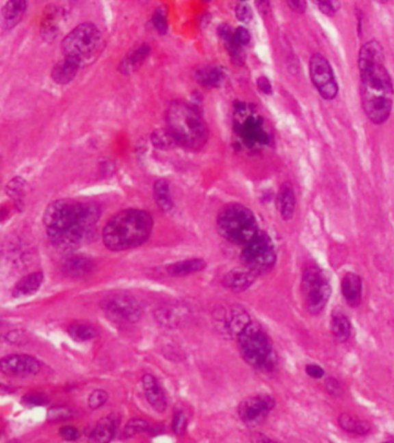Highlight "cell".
<instances>
[{"label": "cell", "instance_id": "obj_1", "mask_svg": "<svg viewBox=\"0 0 394 443\" xmlns=\"http://www.w3.org/2000/svg\"><path fill=\"white\" fill-rule=\"evenodd\" d=\"M358 70L363 111L372 124L383 125L393 109L394 85L380 42L371 40L362 45Z\"/></svg>", "mask_w": 394, "mask_h": 443}, {"label": "cell", "instance_id": "obj_2", "mask_svg": "<svg viewBox=\"0 0 394 443\" xmlns=\"http://www.w3.org/2000/svg\"><path fill=\"white\" fill-rule=\"evenodd\" d=\"M98 218L100 209L93 203L57 200L45 209V230L55 247L72 251L93 238Z\"/></svg>", "mask_w": 394, "mask_h": 443}, {"label": "cell", "instance_id": "obj_3", "mask_svg": "<svg viewBox=\"0 0 394 443\" xmlns=\"http://www.w3.org/2000/svg\"><path fill=\"white\" fill-rule=\"evenodd\" d=\"M153 230V218L145 211L127 209L109 219L103 243L110 251H127L144 244Z\"/></svg>", "mask_w": 394, "mask_h": 443}, {"label": "cell", "instance_id": "obj_4", "mask_svg": "<svg viewBox=\"0 0 394 443\" xmlns=\"http://www.w3.org/2000/svg\"><path fill=\"white\" fill-rule=\"evenodd\" d=\"M168 131L176 144L189 149L204 147L209 140V127L202 116L190 104L176 100L168 107Z\"/></svg>", "mask_w": 394, "mask_h": 443}, {"label": "cell", "instance_id": "obj_5", "mask_svg": "<svg viewBox=\"0 0 394 443\" xmlns=\"http://www.w3.org/2000/svg\"><path fill=\"white\" fill-rule=\"evenodd\" d=\"M237 340L241 355L250 366L266 373L274 371L278 358L271 338L261 325L251 322Z\"/></svg>", "mask_w": 394, "mask_h": 443}, {"label": "cell", "instance_id": "obj_6", "mask_svg": "<svg viewBox=\"0 0 394 443\" xmlns=\"http://www.w3.org/2000/svg\"><path fill=\"white\" fill-rule=\"evenodd\" d=\"M216 226L224 239L242 246L248 244L259 232L254 214L249 208L239 203L228 204L220 211Z\"/></svg>", "mask_w": 394, "mask_h": 443}, {"label": "cell", "instance_id": "obj_7", "mask_svg": "<svg viewBox=\"0 0 394 443\" xmlns=\"http://www.w3.org/2000/svg\"><path fill=\"white\" fill-rule=\"evenodd\" d=\"M301 292L308 313H323L331 299L332 284L328 273L317 263H309L302 271Z\"/></svg>", "mask_w": 394, "mask_h": 443}, {"label": "cell", "instance_id": "obj_8", "mask_svg": "<svg viewBox=\"0 0 394 443\" xmlns=\"http://www.w3.org/2000/svg\"><path fill=\"white\" fill-rule=\"evenodd\" d=\"M102 36L93 23H82L68 33L62 42L64 55H72L78 59H90L100 50Z\"/></svg>", "mask_w": 394, "mask_h": 443}, {"label": "cell", "instance_id": "obj_9", "mask_svg": "<svg viewBox=\"0 0 394 443\" xmlns=\"http://www.w3.org/2000/svg\"><path fill=\"white\" fill-rule=\"evenodd\" d=\"M276 250L271 237L266 232H258L248 244L244 245L241 258L246 268L257 275L267 273L276 263Z\"/></svg>", "mask_w": 394, "mask_h": 443}, {"label": "cell", "instance_id": "obj_10", "mask_svg": "<svg viewBox=\"0 0 394 443\" xmlns=\"http://www.w3.org/2000/svg\"><path fill=\"white\" fill-rule=\"evenodd\" d=\"M309 73L315 88L324 100H333L338 96V82L328 58L320 53L313 55L310 58Z\"/></svg>", "mask_w": 394, "mask_h": 443}, {"label": "cell", "instance_id": "obj_11", "mask_svg": "<svg viewBox=\"0 0 394 443\" xmlns=\"http://www.w3.org/2000/svg\"><path fill=\"white\" fill-rule=\"evenodd\" d=\"M101 306L109 317L117 321L135 322L142 315V306L138 300L129 293H112L102 300Z\"/></svg>", "mask_w": 394, "mask_h": 443}, {"label": "cell", "instance_id": "obj_12", "mask_svg": "<svg viewBox=\"0 0 394 443\" xmlns=\"http://www.w3.org/2000/svg\"><path fill=\"white\" fill-rule=\"evenodd\" d=\"M215 319L220 332L231 338L241 336V334L251 323L249 313L241 306L220 308L215 313Z\"/></svg>", "mask_w": 394, "mask_h": 443}, {"label": "cell", "instance_id": "obj_13", "mask_svg": "<svg viewBox=\"0 0 394 443\" xmlns=\"http://www.w3.org/2000/svg\"><path fill=\"white\" fill-rule=\"evenodd\" d=\"M276 399L267 394H258L244 399L238 407V416L244 424H258L276 407Z\"/></svg>", "mask_w": 394, "mask_h": 443}, {"label": "cell", "instance_id": "obj_14", "mask_svg": "<svg viewBox=\"0 0 394 443\" xmlns=\"http://www.w3.org/2000/svg\"><path fill=\"white\" fill-rule=\"evenodd\" d=\"M0 367L3 373L11 377H31L41 371L38 359L26 355H10L1 359Z\"/></svg>", "mask_w": 394, "mask_h": 443}, {"label": "cell", "instance_id": "obj_15", "mask_svg": "<svg viewBox=\"0 0 394 443\" xmlns=\"http://www.w3.org/2000/svg\"><path fill=\"white\" fill-rule=\"evenodd\" d=\"M341 293L348 306L357 308L363 301V280L356 273H347L342 277Z\"/></svg>", "mask_w": 394, "mask_h": 443}, {"label": "cell", "instance_id": "obj_16", "mask_svg": "<svg viewBox=\"0 0 394 443\" xmlns=\"http://www.w3.org/2000/svg\"><path fill=\"white\" fill-rule=\"evenodd\" d=\"M142 387L146 399L154 410L157 412H164L167 410V399L155 377H153L152 374H145L142 377Z\"/></svg>", "mask_w": 394, "mask_h": 443}, {"label": "cell", "instance_id": "obj_17", "mask_svg": "<svg viewBox=\"0 0 394 443\" xmlns=\"http://www.w3.org/2000/svg\"><path fill=\"white\" fill-rule=\"evenodd\" d=\"M257 275L249 268H236L224 276V285L231 291H246L256 282Z\"/></svg>", "mask_w": 394, "mask_h": 443}, {"label": "cell", "instance_id": "obj_18", "mask_svg": "<svg viewBox=\"0 0 394 443\" xmlns=\"http://www.w3.org/2000/svg\"><path fill=\"white\" fill-rule=\"evenodd\" d=\"M331 332L335 342L346 343L353 334V323L350 317L340 308H335L331 315Z\"/></svg>", "mask_w": 394, "mask_h": 443}, {"label": "cell", "instance_id": "obj_19", "mask_svg": "<svg viewBox=\"0 0 394 443\" xmlns=\"http://www.w3.org/2000/svg\"><path fill=\"white\" fill-rule=\"evenodd\" d=\"M82 62L72 55H64L63 59L57 64L53 70V81L58 85H66L75 78L81 66Z\"/></svg>", "mask_w": 394, "mask_h": 443}, {"label": "cell", "instance_id": "obj_20", "mask_svg": "<svg viewBox=\"0 0 394 443\" xmlns=\"http://www.w3.org/2000/svg\"><path fill=\"white\" fill-rule=\"evenodd\" d=\"M276 207H278L280 216L283 221L289 222L294 218L295 209H296V196H295L294 187L290 183H285L281 186L278 198H276Z\"/></svg>", "mask_w": 394, "mask_h": 443}, {"label": "cell", "instance_id": "obj_21", "mask_svg": "<svg viewBox=\"0 0 394 443\" xmlns=\"http://www.w3.org/2000/svg\"><path fill=\"white\" fill-rule=\"evenodd\" d=\"M338 425L343 432L350 433L354 435H368L369 433L372 431L371 424L368 420L355 417L354 414H346V412L339 416Z\"/></svg>", "mask_w": 394, "mask_h": 443}, {"label": "cell", "instance_id": "obj_22", "mask_svg": "<svg viewBox=\"0 0 394 443\" xmlns=\"http://www.w3.org/2000/svg\"><path fill=\"white\" fill-rule=\"evenodd\" d=\"M64 273L71 277H83L94 269V263L90 258L81 255H72L63 263Z\"/></svg>", "mask_w": 394, "mask_h": 443}, {"label": "cell", "instance_id": "obj_23", "mask_svg": "<svg viewBox=\"0 0 394 443\" xmlns=\"http://www.w3.org/2000/svg\"><path fill=\"white\" fill-rule=\"evenodd\" d=\"M42 282H43V273L40 271L29 273L28 276L23 277V280H20L16 283L13 290V295L15 298H23V297L35 295L41 288Z\"/></svg>", "mask_w": 394, "mask_h": 443}, {"label": "cell", "instance_id": "obj_24", "mask_svg": "<svg viewBox=\"0 0 394 443\" xmlns=\"http://www.w3.org/2000/svg\"><path fill=\"white\" fill-rule=\"evenodd\" d=\"M116 425L114 417H105L97 421V424L94 427L93 432L90 434V441L93 442H109L111 441L112 438L115 435Z\"/></svg>", "mask_w": 394, "mask_h": 443}, {"label": "cell", "instance_id": "obj_25", "mask_svg": "<svg viewBox=\"0 0 394 443\" xmlns=\"http://www.w3.org/2000/svg\"><path fill=\"white\" fill-rule=\"evenodd\" d=\"M26 0H10L6 3L3 10V18L5 26L13 28L20 23L26 12Z\"/></svg>", "mask_w": 394, "mask_h": 443}, {"label": "cell", "instance_id": "obj_26", "mask_svg": "<svg viewBox=\"0 0 394 443\" xmlns=\"http://www.w3.org/2000/svg\"><path fill=\"white\" fill-rule=\"evenodd\" d=\"M206 268V263L201 258H191V260H186V261H181V263H176L174 265H170L168 267V273L172 275V276H184V275H189V273H198Z\"/></svg>", "mask_w": 394, "mask_h": 443}, {"label": "cell", "instance_id": "obj_27", "mask_svg": "<svg viewBox=\"0 0 394 443\" xmlns=\"http://www.w3.org/2000/svg\"><path fill=\"white\" fill-rule=\"evenodd\" d=\"M241 134L244 137V140L251 142V144L264 142L265 139H267L266 133L261 129V122L254 118H249L244 124H242Z\"/></svg>", "mask_w": 394, "mask_h": 443}, {"label": "cell", "instance_id": "obj_28", "mask_svg": "<svg viewBox=\"0 0 394 443\" xmlns=\"http://www.w3.org/2000/svg\"><path fill=\"white\" fill-rule=\"evenodd\" d=\"M197 80L207 88H215L224 80V73L218 67L209 66L201 68L197 73Z\"/></svg>", "mask_w": 394, "mask_h": 443}, {"label": "cell", "instance_id": "obj_29", "mask_svg": "<svg viewBox=\"0 0 394 443\" xmlns=\"http://www.w3.org/2000/svg\"><path fill=\"white\" fill-rule=\"evenodd\" d=\"M68 335L78 342H87L97 336V330L94 325L86 322H75L68 327Z\"/></svg>", "mask_w": 394, "mask_h": 443}, {"label": "cell", "instance_id": "obj_30", "mask_svg": "<svg viewBox=\"0 0 394 443\" xmlns=\"http://www.w3.org/2000/svg\"><path fill=\"white\" fill-rule=\"evenodd\" d=\"M154 198L157 206L164 211H170L174 203L171 199L170 186L166 180H157L154 185Z\"/></svg>", "mask_w": 394, "mask_h": 443}, {"label": "cell", "instance_id": "obj_31", "mask_svg": "<svg viewBox=\"0 0 394 443\" xmlns=\"http://www.w3.org/2000/svg\"><path fill=\"white\" fill-rule=\"evenodd\" d=\"M148 53L149 45H142V46H139L138 49H135V50H134V51L127 57L125 62H124L123 66L125 67L127 70H131V68H134V67L139 66V65H140V64L147 58Z\"/></svg>", "mask_w": 394, "mask_h": 443}, {"label": "cell", "instance_id": "obj_32", "mask_svg": "<svg viewBox=\"0 0 394 443\" xmlns=\"http://www.w3.org/2000/svg\"><path fill=\"white\" fill-rule=\"evenodd\" d=\"M6 192L8 196L14 200L15 204H23V196H25V181L21 178H14L10 181L6 187Z\"/></svg>", "mask_w": 394, "mask_h": 443}, {"label": "cell", "instance_id": "obj_33", "mask_svg": "<svg viewBox=\"0 0 394 443\" xmlns=\"http://www.w3.org/2000/svg\"><path fill=\"white\" fill-rule=\"evenodd\" d=\"M148 429L149 424L147 421L134 418V419L127 421V424L124 427L123 434L125 438H132V436L147 432Z\"/></svg>", "mask_w": 394, "mask_h": 443}, {"label": "cell", "instance_id": "obj_34", "mask_svg": "<svg viewBox=\"0 0 394 443\" xmlns=\"http://www.w3.org/2000/svg\"><path fill=\"white\" fill-rule=\"evenodd\" d=\"M56 11L48 12L47 16L43 18L42 33L47 38L53 36L56 33L57 27H58V20H56Z\"/></svg>", "mask_w": 394, "mask_h": 443}, {"label": "cell", "instance_id": "obj_35", "mask_svg": "<svg viewBox=\"0 0 394 443\" xmlns=\"http://www.w3.org/2000/svg\"><path fill=\"white\" fill-rule=\"evenodd\" d=\"M71 417V409H68L67 406H53V407H50V410L48 412V420L51 421V422L66 420V419Z\"/></svg>", "mask_w": 394, "mask_h": 443}, {"label": "cell", "instance_id": "obj_36", "mask_svg": "<svg viewBox=\"0 0 394 443\" xmlns=\"http://www.w3.org/2000/svg\"><path fill=\"white\" fill-rule=\"evenodd\" d=\"M325 389L328 392V395L333 396V397H340L343 394V387L340 380H338L334 377H328L325 379Z\"/></svg>", "mask_w": 394, "mask_h": 443}, {"label": "cell", "instance_id": "obj_37", "mask_svg": "<svg viewBox=\"0 0 394 443\" xmlns=\"http://www.w3.org/2000/svg\"><path fill=\"white\" fill-rule=\"evenodd\" d=\"M108 394L103 389H96L94 390L92 394H90V397H88V404H90L92 409H98L101 406H103L105 404V402L108 401Z\"/></svg>", "mask_w": 394, "mask_h": 443}, {"label": "cell", "instance_id": "obj_38", "mask_svg": "<svg viewBox=\"0 0 394 443\" xmlns=\"http://www.w3.org/2000/svg\"><path fill=\"white\" fill-rule=\"evenodd\" d=\"M23 402L27 406L35 407V406H43L48 404L49 399L48 396L38 392V394H29V395L25 396Z\"/></svg>", "mask_w": 394, "mask_h": 443}, {"label": "cell", "instance_id": "obj_39", "mask_svg": "<svg viewBox=\"0 0 394 443\" xmlns=\"http://www.w3.org/2000/svg\"><path fill=\"white\" fill-rule=\"evenodd\" d=\"M305 374L308 377H311L313 380H321L326 375V372L324 369L323 366L318 365V364H306L304 367Z\"/></svg>", "mask_w": 394, "mask_h": 443}, {"label": "cell", "instance_id": "obj_40", "mask_svg": "<svg viewBox=\"0 0 394 443\" xmlns=\"http://www.w3.org/2000/svg\"><path fill=\"white\" fill-rule=\"evenodd\" d=\"M153 23H154V26H155L159 33H167V16H166L163 10H161V8L157 10V12L154 13V16H153Z\"/></svg>", "mask_w": 394, "mask_h": 443}, {"label": "cell", "instance_id": "obj_41", "mask_svg": "<svg viewBox=\"0 0 394 443\" xmlns=\"http://www.w3.org/2000/svg\"><path fill=\"white\" fill-rule=\"evenodd\" d=\"M153 141L157 147L166 148L169 147L172 144H176L175 139L172 137L169 131L167 132H160V133H157L155 137H153Z\"/></svg>", "mask_w": 394, "mask_h": 443}, {"label": "cell", "instance_id": "obj_42", "mask_svg": "<svg viewBox=\"0 0 394 443\" xmlns=\"http://www.w3.org/2000/svg\"><path fill=\"white\" fill-rule=\"evenodd\" d=\"M186 424H187V420H186L185 414L182 412V411H179L177 414H175L174 421H172L174 432L176 434H183L186 429Z\"/></svg>", "mask_w": 394, "mask_h": 443}, {"label": "cell", "instance_id": "obj_43", "mask_svg": "<svg viewBox=\"0 0 394 443\" xmlns=\"http://www.w3.org/2000/svg\"><path fill=\"white\" fill-rule=\"evenodd\" d=\"M236 16L242 23H250L252 18V10L246 4L238 5L236 8Z\"/></svg>", "mask_w": 394, "mask_h": 443}, {"label": "cell", "instance_id": "obj_44", "mask_svg": "<svg viewBox=\"0 0 394 443\" xmlns=\"http://www.w3.org/2000/svg\"><path fill=\"white\" fill-rule=\"evenodd\" d=\"M313 3L318 6L319 11L328 16H333L335 13L334 4L332 0H313Z\"/></svg>", "mask_w": 394, "mask_h": 443}, {"label": "cell", "instance_id": "obj_45", "mask_svg": "<svg viewBox=\"0 0 394 443\" xmlns=\"http://www.w3.org/2000/svg\"><path fill=\"white\" fill-rule=\"evenodd\" d=\"M60 435L66 441H75L80 436V432L73 426H63L60 429Z\"/></svg>", "mask_w": 394, "mask_h": 443}, {"label": "cell", "instance_id": "obj_46", "mask_svg": "<svg viewBox=\"0 0 394 443\" xmlns=\"http://www.w3.org/2000/svg\"><path fill=\"white\" fill-rule=\"evenodd\" d=\"M234 38L235 41L237 42L238 44L242 45L243 46V45H246L249 43L251 36H250V33L246 29V28L239 27V28H237V29L234 31Z\"/></svg>", "mask_w": 394, "mask_h": 443}, {"label": "cell", "instance_id": "obj_47", "mask_svg": "<svg viewBox=\"0 0 394 443\" xmlns=\"http://www.w3.org/2000/svg\"><path fill=\"white\" fill-rule=\"evenodd\" d=\"M287 4L291 11L298 13V14L304 13L306 11V6H308L306 0H287Z\"/></svg>", "mask_w": 394, "mask_h": 443}, {"label": "cell", "instance_id": "obj_48", "mask_svg": "<svg viewBox=\"0 0 394 443\" xmlns=\"http://www.w3.org/2000/svg\"><path fill=\"white\" fill-rule=\"evenodd\" d=\"M258 88L261 89V92L266 94V95H271L272 92H273L271 81L266 77H261V78L258 79Z\"/></svg>", "mask_w": 394, "mask_h": 443}, {"label": "cell", "instance_id": "obj_49", "mask_svg": "<svg viewBox=\"0 0 394 443\" xmlns=\"http://www.w3.org/2000/svg\"><path fill=\"white\" fill-rule=\"evenodd\" d=\"M5 338H6L8 343H19V340H23L25 338V335H23V332L14 330V332H8Z\"/></svg>", "mask_w": 394, "mask_h": 443}, {"label": "cell", "instance_id": "obj_50", "mask_svg": "<svg viewBox=\"0 0 394 443\" xmlns=\"http://www.w3.org/2000/svg\"><path fill=\"white\" fill-rule=\"evenodd\" d=\"M252 441H254V442H273L274 439H271V438H268L264 434H257L256 438H253Z\"/></svg>", "mask_w": 394, "mask_h": 443}, {"label": "cell", "instance_id": "obj_51", "mask_svg": "<svg viewBox=\"0 0 394 443\" xmlns=\"http://www.w3.org/2000/svg\"><path fill=\"white\" fill-rule=\"evenodd\" d=\"M258 8L261 12L270 11V0H259L258 1Z\"/></svg>", "mask_w": 394, "mask_h": 443}, {"label": "cell", "instance_id": "obj_52", "mask_svg": "<svg viewBox=\"0 0 394 443\" xmlns=\"http://www.w3.org/2000/svg\"><path fill=\"white\" fill-rule=\"evenodd\" d=\"M375 1H377V3H380V4H385V3H387L389 0H375Z\"/></svg>", "mask_w": 394, "mask_h": 443}, {"label": "cell", "instance_id": "obj_53", "mask_svg": "<svg viewBox=\"0 0 394 443\" xmlns=\"http://www.w3.org/2000/svg\"><path fill=\"white\" fill-rule=\"evenodd\" d=\"M386 441H390V442H394V436H390V438H387Z\"/></svg>", "mask_w": 394, "mask_h": 443}, {"label": "cell", "instance_id": "obj_54", "mask_svg": "<svg viewBox=\"0 0 394 443\" xmlns=\"http://www.w3.org/2000/svg\"><path fill=\"white\" fill-rule=\"evenodd\" d=\"M239 1H246V0H239Z\"/></svg>", "mask_w": 394, "mask_h": 443}]
</instances>
